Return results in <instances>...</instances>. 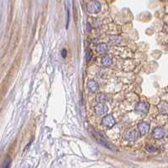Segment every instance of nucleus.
<instances>
[{"instance_id": "39448f33", "label": "nucleus", "mask_w": 168, "mask_h": 168, "mask_svg": "<svg viewBox=\"0 0 168 168\" xmlns=\"http://www.w3.org/2000/svg\"><path fill=\"white\" fill-rule=\"evenodd\" d=\"M109 108L104 103H99L94 107V112L97 116H101L108 112Z\"/></svg>"}, {"instance_id": "2eb2a0df", "label": "nucleus", "mask_w": 168, "mask_h": 168, "mask_svg": "<svg viewBox=\"0 0 168 168\" xmlns=\"http://www.w3.org/2000/svg\"><path fill=\"white\" fill-rule=\"evenodd\" d=\"M91 56H92L91 51H90V50H89V52L87 51V59H88V61H90V60H91Z\"/></svg>"}, {"instance_id": "dca6fc26", "label": "nucleus", "mask_w": 168, "mask_h": 168, "mask_svg": "<svg viewBox=\"0 0 168 168\" xmlns=\"http://www.w3.org/2000/svg\"><path fill=\"white\" fill-rule=\"evenodd\" d=\"M66 51L65 50H63V56H66Z\"/></svg>"}, {"instance_id": "6e6552de", "label": "nucleus", "mask_w": 168, "mask_h": 168, "mask_svg": "<svg viewBox=\"0 0 168 168\" xmlns=\"http://www.w3.org/2000/svg\"><path fill=\"white\" fill-rule=\"evenodd\" d=\"M125 139L129 141H135L138 138V133L136 130H128L125 135H124Z\"/></svg>"}, {"instance_id": "4468645a", "label": "nucleus", "mask_w": 168, "mask_h": 168, "mask_svg": "<svg viewBox=\"0 0 168 168\" xmlns=\"http://www.w3.org/2000/svg\"><path fill=\"white\" fill-rule=\"evenodd\" d=\"M10 162H11V159H10V158H8L7 160H5L4 164L3 165V167H9V165H10Z\"/></svg>"}, {"instance_id": "f8f14e48", "label": "nucleus", "mask_w": 168, "mask_h": 168, "mask_svg": "<svg viewBox=\"0 0 168 168\" xmlns=\"http://www.w3.org/2000/svg\"><path fill=\"white\" fill-rule=\"evenodd\" d=\"M97 99L99 103H105V102H109V96L104 93H100L97 97Z\"/></svg>"}, {"instance_id": "20e7f679", "label": "nucleus", "mask_w": 168, "mask_h": 168, "mask_svg": "<svg viewBox=\"0 0 168 168\" xmlns=\"http://www.w3.org/2000/svg\"><path fill=\"white\" fill-rule=\"evenodd\" d=\"M149 104L147 103H144V102H140L136 104V107H135V109L137 113H140V114H145L147 113L149 111Z\"/></svg>"}, {"instance_id": "9b49d317", "label": "nucleus", "mask_w": 168, "mask_h": 168, "mask_svg": "<svg viewBox=\"0 0 168 168\" xmlns=\"http://www.w3.org/2000/svg\"><path fill=\"white\" fill-rule=\"evenodd\" d=\"M101 62L104 66H109L110 65L112 64V58L108 55H105L102 57L101 59Z\"/></svg>"}, {"instance_id": "9d476101", "label": "nucleus", "mask_w": 168, "mask_h": 168, "mask_svg": "<svg viewBox=\"0 0 168 168\" xmlns=\"http://www.w3.org/2000/svg\"><path fill=\"white\" fill-rule=\"evenodd\" d=\"M109 47H108V45L107 44H104V43H101V44H98L97 46V51L98 53H101V54H104L108 51Z\"/></svg>"}, {"instance_id": "1a4fd4ad", "label": "nucleus", "mask_w": 168, "mask_h": 168, "mask_svg": "<svg viewBox=\"0 0 168 168\" xmlns=\"http://www.w3.org/2000/svg\"><path fill=\"white\" fill-rule=\"evenodd\" d=\"M88 90L92 93H95L98 90V84L96 81L90 80L88 82Z\"/></svg>"}, {"instance_id": "f03ea898", "label": "nucleus", "mask_w": 168, "mask_h": 168, "mask_svg": "<svg viewBox=\"0 0 168 168\" xmlns=\"http://www.w3.org/2000/svg\"><path fill=\"white\" fill-rule=\"evenodd\" d=\"M101 3L97 0H90L88 3V11L90 14L95 15L101 10Z\"/></svg>"}, {"instance_id": "7ed1b4c3", "label": "nucleus", "mask_w": 168, "mask_h": 168, "mask_svg": "<svg viewBox=\"0 0 168 168\" xmlns=\"http://www.w3.org/2000/svg\"><path fill=\"white\" fill-rule=\"evenodd\" d=\"M115 123H116L115 119L113 118L112 114H108V115L104 116L102 120V124L107 129L112 128L113 126H114Z\"/></svg>"}, {"instance_id": "ddd939ff", "label": "nucleus", "mask_w": 168, "mask_h": 168, "mask_svg": "<svg viewBox=\"0 0 168 168\" xmlns=\"http://www.w3.org/2000/svg\"><path fill=\"white\" fill-rule=\"evenodd\" d=\"M145 149H146V151H148L149 152H155L156 151V149L154 146H152V145H146Z\"/></svg>"}, {"instance_id": "f257e3e1", "label": "nucleus", "mask_w": 168, "mask_h": 168, "mask_svg": "<svg viewBox=\"0 0 168 168\" xmlns=\"http://www.w3.org/2000/svg\"><path fill=\"white\" fill-rule=\"evenodd\" d=\"M90 132H91V134L93 135V136L95 138V140H96L97 143H99L101 145H103L104 147L108 148V149H112V148H111V147H112V144L109 143V141H108V140H107L100 132L97 131V130L93 129H90Z\"/></svg>"}, {"instance_id": "423d86ee", "label": "nucleus", "mask_w": 168, "mask_h": 168, "mask_svg": "<svg viewBox=\"0 0 168 168\" xmlns=\"http://www.w3.org/2000/svg\"><path fill=\"white\" fill-rule=\"evenodd\" d=\"M138 129H139V132L141 136H144L146 135L148 132H149V129H150V124L147 123V122H140L139 124H138Z\"/></svg>"}, {"instance_id": "0eeeda50", "label": "nucleus", "mask_w": 168, "mask_h": 168, "mask_svg": "<svg viewBox=\"0 0 168 168\" xmlns=\"http://www.w3.org/2000/svg\"><path fill=\"white\" fill-rule=\"evenodd\" d=\"M165 136V130L160 127L155 128L152 131V136L156 140H160Z\"/></svg>"}]
</instances>
